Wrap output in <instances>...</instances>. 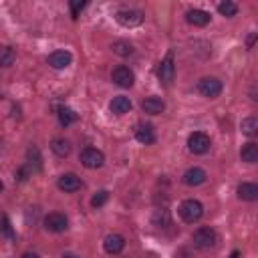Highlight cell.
I'll use <instances>...</instances> for the list:
<instances>
[{
	"instance_id": "6da1fadb",
	"label": "cell",
	"mask_w": 258,
	"mask_h": 258,
	"mask_svg": "<svg viewBox=\"0 0 258 258\" xmlns=\"http://www.w3.org/2000/svg\"><path fill=\"white\" fill-rule=\"evenodd\" d=\"M180 216H182L184 222L194 224V222H198L204 216V206L198 200H186L180 206Z\"/></svg>"
},
{
	"instance_id": "7a4b0ae2",
	"label": "cell",
	"mask_w": 258,
	"mask_h": 258,
	"mask_svg": "<svg viewBox=\"0 0 258 258\" xmlns=\"http://www.w3.org/2000/svg\"><path fill=\"white\" fill-rule=\"evenodd\" d=\"M192 240H194V246H198V248H202V250H208V248L216 246L218 236H216V232H214L212 228L204 226V228H198L196 232H194Z\"/></svg>"
},
{
	"instance_id": "3957f363",
	"label": "cell",
	"mask_w": 258,
	"mask_h": 258,
	"mask_svg": "<svg viewBox=\"0 0 258 258\" xmlns=\"http://www.w3.org/2000/svg\"><path fill=\"white\" fill-rule=\"evenodd\" d=\"M198 91H200L202 97L216 99V97H220V93H222V81L216 79V77H204V79H200V83H198Z\"/></svg>"
},
{
	"instance_id": "277c9868",
	"label": "cell",
	"mask_w": 258,
	"mask_h": 258,
	"mask_svg": "<svg viewBox=\"0 0 258 258\" xmlns=\"http://www.w3.org/2000/svg\"><path fill=\"white\" fill-rule=\"evenodd\" d=\"M212 141H210V135H206L204 131H194L190 137H188V149L192 154L196 156H202L210 149Z\"/></svg>"
},
{
	"instance_id": "5b68a950",
	"label": "cell",
	"mask_w": 258,
	"mask_h": 258,
	"mask_svg": "<svg viewBox=\"0 0 258 258\" xmlns=\"http://www.w3.org/2000/svg\"><path fill=\"white\" fill-rule=\"evenodd\" d=\"M103 161H105V156H103V152H99L97 147H85L81 152V163L85 167L97 169V167L103 165Z\"/></svg>"
},
{
	"instance_id": "8992f818",
	"label": "cell",
	"mask_w": 258,
	"mask_h": 258,
	"mask_svg": "<svg viewBox=\"0 0 258 258\" xmlns=\"http://www.w3.org/2000/svg\"><path fill=\"white\" fill-rule=\"evenodd\" d=\"M174 75H176V67H174V55L167 53V57L160 63V69H158V77L163 85H171L174 81Z\"/></svg>"
},
{
	"instance_id": "52a82bcc",
	"label": "cell",
	"mask_w": 258,
	"mask_h": 258,
	"mask_svg": "<svg viewBox=\"0 0 258 258\" xmlns=\"http://www.w3.org/2000/svg\"><path fill=\"white\" fill-rule=\"evenodd\" d=\"M111 79H113L115 85H119V87L129 89V87L133 85V81H135V75H133V71L129 69V67H117V69L113 71Z\"/></svg>"
},
{
	"instance_id": "ba28073f",
	"label": "cell",
	"mask_w": 258,
	"mask_h": 258,
	"mask_svg": "<svg viewBox=\"0 0 258 258\" xmlns=\"http://www.w3.org/2000/svg\"><path fill=\"white\" fill-rule=\"evenodd\" d=\"M67 226H69V220H67V216L64 214H59V212H55V214H49V216L45 218V228L49 230V232H64L67 230Z\"/></svg>"
},
{
	"instance_id": "9c48e42d",
	"label": "cell",
	"mask_w": 258,
	"mask_h": 258,
	"mask_svg": "<svg viewBox=\"0 0 258 258\" xmlns=\"http://www.w3.org/2000/svg\"><path fill=\"white\" fill-rule=\"evenodd\" d=\"M115 20L121 27H137L143 23V16L139 10H119L115 14Z\"/></svg>"
},
{
	"instance_id": "30bf717a",
	"label": "cell",
	"mask_w": 258,
	"mask_h": 258,
	"mask_svg": "<svg viewBox=\"0 0 258 258\" xmlns=\"http://www.w3.org/2000/svg\"><path fill=\"white\" fill-rule=\"evenodd\" d=\"M71 63H73V55L69 51H55V53L49 55V64L57 71L67 69Z\"/></svg>"
},
{
	"instance_id": "8fae6325",
	"label": "cell",
	"mask_w": 258,
	"mask_h": 258,
	"mask_svg": "<svg viewBox=\"0 0 258 258\" xmlns=\"http://www.w3.org/2000/svg\"><path fill=\"white\" fill-rule=\"evenodd\" d=\"M103 248L107 254H119L125 248V238L121 234H107L103 240Z\"/></svg>"
},
{
	"instance_id": "7c38bea8",
	"label": "cell",
	"mask_w": 258,
	"mask_h": 258,
	"mask_svg": "<svg viewBox=\"0 0 258 258\" xmlns=\"http://www.w3.org/2000/svg\"><path fill=\"white\" fill-rule=\"evenodd\" d=\"M141 109H143V113H147V115H160V113H163V109H165V103H163V99H160V97H147V99L141 101Z\"/></svg>"
},
{
	"instance_id": "4fadbf2b",
	"label": "cell",
	"mask_w": 258,
	"mask_h": 258,
	"mask_svg": "<svg viewBox=\"0 0 258 258\" xmlns=\"http://www.w3.org/2000/svg\"><path fill=\"white\" fill-rule=\"evenodd\" d=\"M135 139L143 145H149V143H154L156 141V131H154V127L149 125V123H139L137 129H135Z\"/></svg>"
},
{
	"instance_id": "5bb4252c",
	"label": "cell",
	"mask_w": 258,
	"mask_h": 258,
	"mask_svg": "<svg viewBox=\"0 0 258 258\" xmlns=\"http://www.w3.org/2000/svg\"><path fill=\"white\" fill-rule=\"evenodd\" d=\"M206 182V171L202 167H190L184 174V184L188 186H202Z\"/></svg>"
},
{
	"instance_id": "9a60e30c",
	"label": "cell",
	"mask_w": 258,
	"mask_h": 258,
	"mask_svg": "<svg viewBox=\"0 0 258 258\" xmlns=\"http://www.w3.org/2000/svg\"><path fill=\"white\" fill-rule=\"evenodd\" d=\"M186 20L194 27H206L210 23V14L206 10H200V8H194V10H188L186 12Z\"/></svg>"
},
{
	"instance_id": "2e32d148",
	"label": "cell",
	"mask_w": 258,
	"mask_h": 258,
	"mask_svg": "<svg viewBox=\"0 0 258 258\" xmlns=\"http://www.w3.org/2000/svg\"><path fill=\"white\" fill-rule=\"evenodd\" d=\"M109 109L115 115H125V113L131 111V101H129V97H123V95L113 97V101L109 103Z\"/></svg>"
},
{
	"instance_id": "e0dca14e",
	"label": "cell",
	"mask_w": 258,
	"mask_h": 258,
	"mask_svg": "<svg viewBox=\"0 0 258 258\" xmlns=\"http://www.w3.org/2000/svg\"><path fill=\"white\" fill-rule=\"evenodd\" d=\"M238 198H240V200H246V202L258 200V186H256V184H250V182L240 184V186H238Z\"/></svg>"
},
{
	"instance_id": "ac0fdd59",
	"label": "cell",
	"mask_w": 258,
	"mask_h": 258,
	"mask_svg": "<svg viewBox=\"0 0 258 258\" xmlns=\"http://www.w3.org/2000/svg\"><path fill=\"white\" fill-rule=\"evenodd\" d=\"M59 188L63 192H77L81 188V180L75 174H64L59 178Z\"/></svg>"
},
{
	"instance_id": "d6986e66",
	"label": "cell",
	"mask_w": 258,
	"mask_h": 258,
	"mask_svg": "<svg viewBox=\"0 0 258 258\" xmlns=\"http://www.w3.org/2000/svg\"><path fill=\"white\" fill-rule=\"evenodd\" d=\"M240 158H242V161H246V163H256V161H258V145H256L254 141L246 143V145L242 147V152H240Z\"/></svg>"
},
{
	"instance_id": "ffe728a7",
	"label": "cell",
	"mask_w": 258,
	"mask_h": 258,
	"mask_svg": "<svg viewBox=\"0 0 258 258\" xmlns=\"http://www.w3.org/2000/svg\"><path fill=\"white\" fill-rule=\"evenodd\" d=\"M51 149H53V152H55L59 158H67V156L71 154V143H69L67 139H63V137H57V139H53Z\"/></svg>"
},
{
	"instance_id": "44dd1931",
	"label": "cell",
	"mask_w": 258,
	"mask_h": 258,
	"mask_svg": "<svg viewBox=\"0 0 258 258\" xmlns=\"http://www.w3.org/2000/svg\"><path fill=\"white\" fill-rule=\"evenodd\" d=\"M57 115H59V123H61L63 127H69L71 123L77 121V113H75L73 109H69V107H61Z\"/></svg>"
},
{
	"instance_id": "7402d4cb",
	"label": "cell",
	"mask_w": 258,
	"mask_h": 258,
	"mask_svg": "<svg viewBox=\"0 0 258 258\" xmlns=\"http://www.w3.org/2000/svg\"><path fill=\"white\" fill-rule=\"evenodd\" d=\"M16 61V53L10 47H0V67H12Z\"/></svg>"
},
{
	"instance_id": "603a6c76",
	"label": "cell",
	"mask_w": 258,
	"mask_h": 258,
	"mask_svg": "<svg viewBox=\"0 0 258 258\" xmlns=\"http://www.w3.org/2000/svg\"><path fill=\"white\" fill-rule=\"evenodd\" d=\"M113 53L119 57H129L133 53V45L127 40H117V42H113Z\"/></svg>"
},
{
	"instance_id": "cb8c5ba5",
	"label": "cell",
	"mask_w": 258,
	"mask_h": 258,
	"mask_svg": "<svg viewBox=\"0 0 258 258\" xmlns=\"http://www.w3.org/2000/svg\"><path fill=\"white\" fill-rule=\"evenodd\" d=\"M256 131H258V119L256 117H246L242 121V133L252 137V135H256Z\"/></svg>"
},
{
	"instance_id": "d4e9b609",
	"label": "cell",
	"mask_w": 258,
	"mask_h": 258,
	"mask_svg": "<svg viewBox=\"0 0 258 258\" xmlns=\"http://www.w3.org/2000/svg\"><path fill=\"white\" fill-rule=\"evenodd\" d=\"M218 12L222 16H226V18H232V16H236V12H238V6H236L234 2H230V0H226V2L218 4Z\"/></svg>"
},
{
	"instance_id": "484cf974",
	"label": "cell",
	"mask_w": 258,
	"mask_h": 258,
	"mask_svg": "<svg viewBox=\"0 0 258 258\" xmlns=\"http://www.w3.org/2000/svg\"><path fill=\"white\" fill-rule=\"evenodd\" d=\"M107 200H109V192L101 190V192H97L95 196L91 198V206H93V208H101V206L107 204Z\"/></svg>"
},
{
	"instance_id": "4316f807",
	"label": "cell",
	"mask_w": 258,
	"mask_h": 258,
	"mask_svg": "<svg viewBox=\"0 0 258 258\" xmlns=\"http://www.w3.org/2000/svg\"><path fill=\"white\" fill-rule=\"evenodd\" d=\"M85 8V2L83 0H71V14H73V18H77L79 16V12Z\"/></svg>"
},
{
	"instance_id": "83f0119b",
	"label": "cell",
	"mask_w": 258,
	"mask_h": 258,
	"mask_svg": "<svg viewBox=\"0 0 258 258\" xmlns=\"http://www.w3.org/2000/svg\"><path fill=\"white\" fill-rule=\"evenodd\" d=\"M2 230H4L6 236H12V230H10V224H8V218H6V216H2Z\"/></svg>"
},
{
	"instance_id": "f1b7e54d",
	"label": "cell",
	"mask_w": 258,
	"mask_h": 258,
	"mask_svg": "<svg viewBox=\"0 0 258 258\" xmlns=\"http://www.w3.org/2000/svg\"><path fill=\"white\" fill-rule=\"evenodd\" d=\"M23 258H40V256H38L36 252H25V254H23Z\"/></svg>"
},
{
	"instance_id": "f546056e",
	"label": "cell",
	"mask_w": 258,
	"mask_h": 258,
	"mask_svg": "<svg viewBox=\"0 0 258 258\" xmlns=\"http://www.w3.org/2000/svg\"><path fill=\"white\" fill-rule=\"evenodd\" d=\"M63 258H79V256H75V254H71V252H67V254H63Z\"/></svg>"
},
{
	"instance_id": "4dcf8cb0",
	"label": "cell",
	"mask_w": 258,
	"mask_h": 258,
	"mask_svg": "<svg viewBox=\"0 0 258 258\" xmlns=\"http://www.w3.org/2000/svg\"><path fill=\"white\" fill-rule=\"evenodd\" d=\"M238 256H240L238 252H232V256H230V258H238Z\"/></svg>"
},
{
	"instance_id": "1f68e13d",
	"label": "cell",
	"mask_w": 258,
	"mask_h": 258,
	"mask_svg": "<svg viewBox=\"0 0 258 258\" xmlns=\"http://www.w3.org/2000/svg\"><path fill=\"white\" fill-rule=\"evenodd\" d=\"M2 188H4V184H2V180H0V192H2Z\"/></svg>"
}]
</instances>
